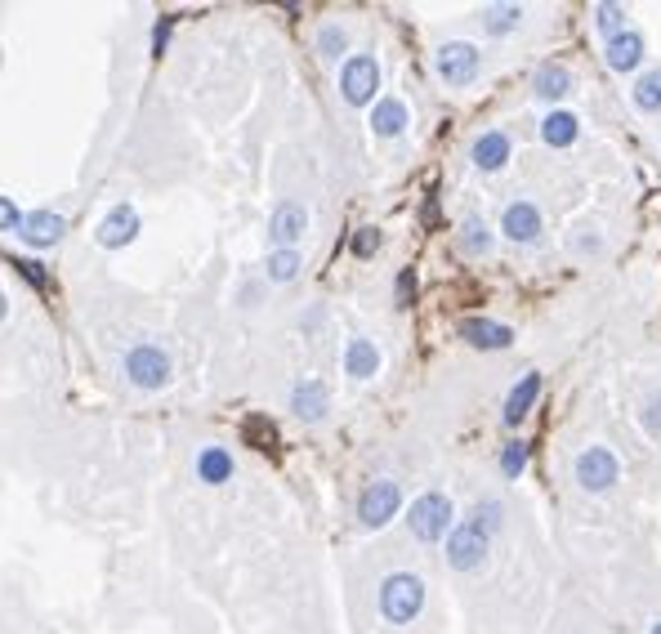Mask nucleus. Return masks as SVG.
<instances>
[{"instance_id": "1", "label": "nucleus", "mask_w": 661, "mask_h": 634, "mask_svg": "<svg viewBox=\"0 0 661 634\" xmlns=\"http://www.w3.org/2000/svg\"><path fill=\"white\" fill-rule=\"evenodd\" d=\"M420 608H425V581H420L416 572L385 576V585H380V617H385L389 626H407V621H416Z\"/></svg>"}, {"instance_id": "2", "label": "nucleus", "mask_w": 661, "mask_h": 634, "mask_svg": "<svg viewBox=\"0 0 661 634\" xmlns=\"http://www.w3.org/2000/svg\"><path fill=\"white\" fill-rule=\"evenodd\" d=\"M452 518H456V509L443 492H425V496L411 501L407 523H411V536H416L420 545H438V541H447V536L456 532Z\"/></svg>"}, {"instance_id": "3", "label": "nucleus", "mask_w": 661, "mask_h": 634, "mask_svg": "<svg viewBox=\"0 0 661 634\" xmlns=\"http://www.w3.org/2000/svg\"><path fill=\"white\" fill-rule=\"evenodd\" d=\"M434 67H438V76H443V85L465 90V85H474V76L483 72V50L469 41H447V45H438Z\"/></svg>"}, {"instance_id": "4", "label": "nucleus", "mask_w": 661, "mask_h": 634, "mask_svg": "<svg viewBox=\"0 0 661 634\" xmlns=\"http://www.w3.org/2000/svg\"><path fill=\"white\" fill-rule=\"evenodd\" d=\"M126 380L143 393L166 389L170 384V353L161 349V344H134L126 353Z\"/></svg>"}, {"instance_id": "5", "label": "nucleus", "mask_w": 661, "mask_h": 634, "mask_svg": "<svg viewBox=\"0 0 661 634\" xmlns=\"http://www.w3.org/2000/svg\"><path fill=\"white\" fill-rule=\"evenodd\" d=\"M572 478H577L581 492H608V487H617L621 478V460L612 456L608 447H586L577 456V465H572Z\"/></svg>"}, {"instance_id": "6", "label": "nucleus", "mask_w": 661, "mask_h": 634, "mask_svg": "<svg viewBox=\"0 0 661 634\" xmlns=\"http://www.w3.org/2000/svg\"><path fill=\"white\" fill-rule=\"evenodd\" d=\"M394 514H402V487L394 483V478H376V483L358 496V523L362 527H385Z\"/></svg>"}, {"instance_id": "7", "label": "nucleus", "mask_w": 661, "mask_h": 634, "mask_svg": "<svg viewBox=\"0 0 661 634\" xmlns=\"http://www.w3.org/2000/svg\"><path fill=\"white\" fill-rule=\"evenodd\" d=\"M487 541L492 536H483L474 523H456V532L447 536V568L452 572H474V568H483V559H487Z\"/></svg>"}, {"instance_id": "8", "label": "nucleus", "mask_w": 661, "mask_h": 634, "mask_svg": "<svg viewBox=\"0 0 661 634\" xmlns=\"http://www.w3.org/2000/svg\"><path fill=\"white\" fill-rule=\"evenodd\" d=\"M376 85H380V63L371 59V54H353V59L344 63V72H340L344 103H353V108L371 103V99H376Z\"/></svg>"}, {"instance_id": "9", "label": "nucleus", "mask_w": 661, "mask_h": 634, "mask_svg": "<svg viewBox=\"0 0 661 634\" xmlns=\"http://www.w3.org/2000/svg\"><path fill=\"white\" fill-rule=\"evenodd\" d=\"M304 233H309V210L300 201H282L268 215V242H273V251H295L304 242Z\"/></svg>"}, {"instance_id": "10", "label": "nucleus", "mask_w": 661, "mask_h": 634, "mask_svg": "<svg viewBox=\"0 0 661 634\" xmlns=\"http://www.w3.org/2000/svg\"><path fill=\"white\" fill-rule=\"evenodd\" d=\"M541 228H545V219H541V210H536V201H510V206H505L501 233L510 237L514 246H536L541 242Z\"/></svg>"}, {"instance_id": "11", "label": "nucleus", "mask_w": 661, "mask_h": 634, "mask_svg": "<svg viewBox=\"0 0 661 634\" xmlns=\"http://www.w3.org/2000/svg\"><path fill=\"white\" fill-rule=\"evenodd\" d=\"M456 335L469 344V349H483V353H501L514 344V331L505 322H492V317H461Z\"/></svg>"}, {"instance_id": "12", "label": "nucleus", "mask_w": 661, "mask_h": 634, "mask_svg": "<svg viewBox=\"0 0 661 634\" xmlns=\"http://www.w3.org/2000/svg\"><path fill=\"white\" fill-rule=\"evenodd\" d=\"M469 157H474V166L483 170V175H496V170L510 166L514 143H510V134L505 130H483L474 139V148H469Z\"/></svg>"}, {"instance_id": "13", "label": "nucleus", "mask_w": 661, "mask_h": 634, "mask_svg": "<svg viewBox=\"0 0 661 634\" xmlns=\"http://www.w3.org/2000/svg\"><path fill=\"white\" fill-rule=\"evenodd\" d=\"M327 407H331V389L322 380H300L291 389V411H295V420H304V425L327 420Z\"/></svg>"}, {"instance_id": "14", "label": "nucleus", "mask_w": 661, "mask_h": 634, "mask_svg": "<svg viewBox=\"0 0 661 634\" xmlns=\"http://www.w3.org/2000/svg\"><path fill=\"white\" fill-rule=\"evenodd\" d=\"M134 237H139V210L121 201V206H112L108 219L99 224V246L103 251H121V246L134 242Z\"/></svg>"}, {"instance_id": "15", "label": "nucleus", "mask_w": 661, "mask_h": 634, "mask_svg": "<svg viewBox=\"0 0 661 634\" xmlns=\"http://www.w3.org/2000/svg\"><path fill=\"white\" fill-rule=\"evenodd\" d=\"M603 59H608L612 72H635V67L644 63V36H639L635 27H626L621 36H612V41H608Z\"/></svg>"}, {"instance_id": "16", "label": "nucleus", "mask_w": 661, "mask_h": 634, "mask_svg": "<svg viewBox=\"0 0 661 634\" xmlns=\"http://www.w3.org/2000/svg\"><path fill=\"white\" fill-rule=\"evenodd\" d=\"M532 94H536V99H545V103L568 99V94H572V72L563 63H541V67H536V76H532Z\"/></svg>"}, {"instance_id": "17", "label": "nucleus", "mask_w": 661, "mask_h": 634, "mask_svg": "<svg viewBox=\"0 0 661 634\" xmlns=\"http://www.w3.org/2000/svg\"><path fill=\"white\" fill-rule=\"evenodd\" d=\"M63 215H54V210H36V215H27V228H23V242L36 246V251H45V246H59L63 242Z\"/></svg>"}, {"instance_id": "18", "label": "nucleus", "mask_w": 661, "mask_h": 634, "mask_svg": "<svg viewBox=\"0 0 661 634\" xmlns=\"http://www.w3.org/2000/svg\"><path fill=\"white\" fill-rule=\"evenodd\" d=\"M577 134H581V121L572 117V112H563V108H550V112H545L541 139L550 143V148H572V143H577Z\"/></svg>"}, {"instance_id": "19", "label": "nucleus", "mask_w": 661, "mask_h": 634, "mask_svg": "<svg viewBox=\"0 0 661 634\" xmlns=\"http://www.w3.org/2000/svg\"><path fill=\"white\" fill-rule=\"evenodd\" d=\"M536 393H541V376H536V371H528V376H523V380L510 389V398H505V411H501L505 425H519V420L528 416L532 402H536Z\"/></svg>"}, {"instance_id": "20", "label": "nucleus", "mask_w": 661, "mask_h": 634, "mask_svg": "<svg viewBox=\"0 0 661 634\" xmlns=\"http://www.w3.org/2000/svg\"><path fill=\"white\" fill-rule=\"evenodd\" d=\"M402 130H407V108H402V99H380L376 108H371V134H376V139H398Z\"/></svg>"}, {"instance_id": "21", "label": "nucleus", "mask_w": 661, "mask_h": 634, "mask_svg": "<svg viewBox=\"0 0 661 634\" xmlns=\"http://www.w3.org/2000/svg\"><path fill=\"white\" fill-rule=\"evenodd\" d=\"M344 371H349L353 380H371L380 371V349L371 340H349V349H344Z\"/></svg>"}, {"instance_id": "22", "label": "nucleus", "mask_w": 661, "mask_h": 634, "mask_svg": "<svg viewBox=\"0 0 661 634\" xmlns=\"http://www.w3.org/2000/svg\"><path fill=\"white\" fill-rule=\"evenodd\" d=\"M523 14H528V9L523 5H483V32L487 36H510V32H519L523 27Z\"/></svg>"}, {"instance_id": "23", "label": "nucleus", "mask_w": 661, "mask_h": 634, "mask_svg": "<svg viewBox=\"0 0 661 634\" xmlns=\"http://www.w3.org/2000/svg\"><path fill=\"white\" fill-rule=\"evenodd\" d=\"M197 478H201V483H210V487L228 483V478H233V456H228L224 447H201V456H197Z\"/></svg>"}, {"instance_id": "24", "label": "nucleus", "mask_w": 661, "mask_h": 634, "mask_svg": "<svg viewBox=\"0 0 661 634\" xmlns=\"http://www.w3.org/2000/svg\"><path fill=\"white\" fill-rule=\"evenodd\" d=\"M304 268V255L300 251H268L264 259V282H295Z\"/></svg>"}, {"instance_id": "25", "label": "nucleus", "mask_w": 661, "mask_h": 634, "mask_svg": "<svg viewBox=\"0 0 661 634\" xmlns=\"http://www.w3.org/2000/svg\"><path fill=\"white\" fill-rule=\"evenodd\" d=\"M635 108L648 112V117H661V67H653V72H644L635 81Z\"/></svg>"}, {"instance_id": "26", "label": "nucleus", "mask_w": 661, "mask_h": 634, "mask_svg": "<svg viewBox=\"0 0 661 634\" xmlns=\"http://www.w3.org/2000/svg\"><path fill=\"white\" fill-rule=\"evenodd\" d=\"M344 54H349V32H344L340 23H327L318 32V59L322 63H340Z\"/></svg>"}, {"instance_id": "27", "label": "nucleus", "mask_w": 661, "mask_h": 634, "mask_svg": "<svg viewBox=\"0 0 661 634\" xmlns=\"http://www.w3.org/2000/svg\"><path fill=\"white\" fill-rule=\"evenodd\" d=\"M461 251L465 255H492V228L483 224V219H465L461 224Z\"/></svg>"}, {"instance_id": "28", "label": "nucleus", "mask_w": 661, "mask_h": 634, "mask_svg": "<svg viewBox=\"0 0 661 634\" xmlns=\"http://www.w3.org/2000/svg\"><path fill=\"white\" fill-rule=\"evenodd\" d=\"M528 460H532V443L514 438V443H505V451H501V474L505 478H523V474H528Z\"/></svg>"}, {"instance_id": "29", "label": "nucleus", "mask_w": 661, "mask_h": 634, "mask_svg": "<svg viewBox=\"0 0 661 634\" xmlns=\"http://www.w3.org/2000/svg\"><path fill=\"white\" fill-rule=\"evenodd\" d=\"M501 518H505V505L496 501V496H487V501H478L474 509H469V523H474L483 536H492L496 527H501Z\"/></svg>"}, {"instance_id": "30", "label": "nucleus", "mask_w": 661, "mask_h": 634, "mask_svg": "<svg viewBox=\"0 0 661 634\" xmlns=\"http://www.w3.org/2000/svg\"><path fill=\"white\" fill-rule=\"evenodd\" d=\"M242 438L251 447H260V451H268L277 443V429H273V420L268 416H246V425H242Z\"/></svg>"}, {"instance_id": "31", "label": "nucleus", "mask_w": 661, "mask_h": 634, "mask_svg": "<svg viewBox=\"0 0 661 634\" xmlns=\"http://www.w3.org/2000/svg\"><path fill=\"white\" fill-rule=\"evenodd\" d=\"M595 27L608 36V41H612V36H621V32H626V9L612 5V0H603V5H595Z\"/></svg>"}, {"instance_id": "32", "label": "nucleus", "mask_w": 661, "mask_h": 634, "mask_svg": "<svg viewBox=\"0 0 661 634\" xmlns=\"http://www.w3.org/2000/svg\"><path fill=\"white\" fill-rule=\"evenodd\" d=\"M5 264L14 268L18 277H27V282L36 286V291H45V286H50V273H45V268H41V259H27V255H9Z\"/></svg>"}, {"instance_id": "33", "label": "nucleus", "mask_w": 661, "mask_h": 634, "mask_svg": "<svg viewBox=\"0 0 661 634\" xmlns=\"http://www.w3.org/2000/svg\"><path fill=\"white\" fill-rule=\"evenodd\" d=\"M380 246H385V233H380V228H358V233H353V255L358 259H371L380 251Z\"/></svg>"}, {"instance_id": "34", "label": "nucleus", "mask_w": 661, "mask_h": 634, "mask_svg": "<svg viewBox=\"0 0 661 634\" xmlns=\"http://www.w3.org/2000/svg\"><path fill=\"white\" fill-rule=\"evenodd\" d=\"M23 228H27V215L5 197L0 201V233H23Z\"/></svg>"}, {"instance_id": "35", "label": "nucleus", "mask_w": 661, "mask_h": 634, "mask_svg": "<svg viewBox=\"0 0 661 634\" xmlns=\"http://www.w3.org/2000/svg\"><path fill=\"white\" fill-rule=\"evenodd\" d=\"M411 300H416V273H411V268H402L398 282H394V304H398V309H407Z\"/></svg>"}, {"instance_id": "36", "label": "nucleus", "mask_w": 661, "mask_h": 634, "mask_svg": "<svg viewBox=\"0 0 661 634\" xmlns=\"http://www.w3.org/2000/svg\"><path fill=\"white\" fill-rule=\"evenodd\" d=\"M644 429L648 434H661V389L648 393V402H644Z\"/></svg>"}, {"instance_id": "37", "label": "nucleus", "mask_w": 661, "mask_h": 634, "mask_svg": "<svg viewBox=\"0 0 661 634\" xmlns=\"http://www.w3.org/2000/svg\"><path fill=\"white\" fill-rule=\"evenodd\" d=\"M170 27H175V14H166L157 27H152V50H166L170 45Z\"/></svg>"}, {"instance_id": "38", "label": "nucleus", "mask_w": 661, "mask_h": 634, "mask_svg": "<svg viewBox=\"0 0 661 634\" xmlns=\"http://www.w3.org/2000/svg\"><path fill=\"white\" fill-rule=\"evenodd\" d=\"M420 219H425V228H438V188H429V197H425V210H420Z\"/></svg>"}, {"instance_id": "39", "label": "nucleus", "mask_w": 661, "mask_h": 634, "mask_svg": "<svg viewBox=\"0 0 661 634\" xmlns=\"http://www.w3.org/2000/svg\"><path fill=\"white\" fill-rule=\"evenodd\" d=\"M260 295H264V282H246L242 286V304H246V309H255V304H260Z\"/></svg>"}, {"instance_id": "40", "label": "nucleus", "mask_w": 661, "mask_h": 634, "mask_svg": "<svg viewBox=\"0 0 661 634\" xmlns=\"http://www.w3.org/2000/svg\"><path fill=\"white\" fill-rule=\"evenodd\" d=\"M577 251H599V237H595V233H590V237L581 233V237H577Z\"/></svg>"}, {"instance_id": "41", "label": "nucleus", "mask_w": 661, "mask_h": 634, "mask_svg": "<svg viewBox=\"0 0 661 634\" xmlns=\"http://www.w3.org/2000/svg\"><path fill=\"white\" fill-rule=\"evenodd\" d=\"M653 634H661V621H657V626H653Z\"/></svg>"}]
</instances>
